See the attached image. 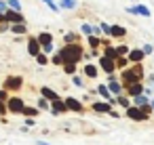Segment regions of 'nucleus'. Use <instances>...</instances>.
Segmentation results:
<instances>
[{
  "mask_svg": "<svg viewBox=\"0 0 154 145\" xmlns=\"http://www.w3.org/2000/svg\"><path fill=\"white\" fill-rule=\"evenodd\" d=\"M143 76H146L143 63H135V65H129L127 70L120 72V80H118V82L122 84V88H127V86H131V84L143 82Z\"/></svg>",
  "mask_w": 154,
  "mask_h": 145,
  "instance_id": "1",
  "label": "nucleus"
},
{
  "mask_svg": "<svg viewBox=\"0 0 154 145\" xmlns=\"http://www.w3.org/2000/svg\"><path fill=\"white\" fill-rule=\"evenodd\" d=\"M59 55H61V59H63V63H76L78 65V61L85 57V46L78 42V44H63L59 51H57Z\"/></svg>",
  "mask_w": 154,
  "mask_h": 145,
  "instance_id": "2",
  "label": "nucleus"
},
{
  "mask_svg": "<svg viewBox=\"0 0 154 145\" xmlns=\"http://www.w3.org/2000/svg\"><path fill=\"white\" fill-rule=\"evenodd\" d=\"M2 88L9 95H17L23 88V76H7L5 82H2Z\"/></svg>",
  "mask_w": 154,
  "mask_h": 145,
  "instance_id": "3",
  "label": "nucleus"
},
{
  "mask_svg": "<svg viewBox=\"0 0 154 145\" xmlns=\"http://www.w3.org/2000/svg\"><path fill=\"white\" fill-rule=\"evenodd\" d=\"M23 107H26V101H23L19 95H11V97H9V101H7V111H9V114L17 116V114L23 111Z\"/></svg>",
  "mask_w": 154,
  "mask_h": 145,
  "instance_id": "4",
  "label": "nucleus"
},
{
  "mask_svg": "<svg viewBox=\"0 0 154 145\" xmlns=\"http://www.w3.org/2000/svg\"><path fill=\"white\" fill-rule=\"evenodd\" d=\"M91 109H93L95 114H108V116H112V118H118V111H114L112 105L106 103V101H93V103H91Z\"/></svg>",
  "mask_w": 154,
  "mask_h": 145,
  "instance_id": "5",
  "label": "nucleus"
},
{
  "mask_svg": "<svg viewBox=\"0 0 154 145\" xmlns=\"http://www.w3.org/2000/svg\"><path fill=\"white\" fill-rule=\"evenodd\" d=\"M125 118H129V120H133V122H148L150 120V116H146L139 107H129V109H125Z\"/></svg>",
  "mask_w": 154,
  "mask_h": 145,
  "instance_id": "6",
  "label": "nucleus"
},
{
  "mask_svg": "<svg viewBox=\"0 0 154 145\" xmlns=\"http://www.w3.org/2000/svg\"><path fill=\"white\" fill-rule=\"evenodd\" d=\"M125 11H127L129 15H141V17H146V19H148V17H152V11H150L146 4H141V2H137V4H131V7H127Z\"/></svg>",
  "mask_w": 154,
  "mask_h": 145,
  "instance_id": "7",
  "label": "nucleus"
},
{
  "mask_svg": "<svg viewBox=\"0 0 154 145\" xmlns=\"http://www.w3.org/2000/svg\"><path fill=\"white\" fill-rule=\"evenodd\" d=\"M63 103H66L68 111H74V114H85V105H82V101H80V99H76V97H66V99H63Z\"/></svg>",
  "mask_w": 154,
  "mask_h": 145,
  "instance_id": "8",
  "label": "nucleus"
},
{
  "mask_svg": "<svg viewBox=\"0 0 154 145\" xmlns=\"http://www.w3.org/2000/svg\"><path fill=\"white\" fill-rule=\"evenodd\" d=\"M127 59H129V63H131V65H135V63H143V59H146V55H143V51H141V46H135V49H131V51H129V55H127Z\"/></svg>",
  "mask_w": 154,
  "mask_h": 145,
  "instance_id": "9",
  "label": "nucleus"
},
{
  "mask_svg": "<svg viewBox=\"0 0 154 145\" xmlns=\"http://www.w3.org/2000/svg\"><path fill=\"white\" fill-rule=\"evenodd\" d=\"M143 90H146V84L139 82V84H131V86H127V88H125V95H127L129 99H135V97L143 95Z\"/></svg>",
  "mask_w": 154,
  "mask_h": 145,
  "instance_id": "10",
  "label": "nucleus"
},
{
  "mask_svg": "<svg viewBox=\"0 0 154 145\" xmlns=\"http://www.w3.org/2000/svg\"><path fill=\"white\" fill-rule=\"evenodd\" d=\"M5 21L11 23V25H15V23H26V17H23V13H15V11L9 9L5 13Z\"/></svg>",
  "mask_w": 154,
  "mask_h": 145,
  "instance_id": "11",
  "label": "nucleus"
},
{
  "mask_svg": "<svg viewBox=\"0 0 154 145\" xmlns=\"http://www.w3.org/2000/svg\"><path fill=\"white\" fill-rule=\"evenodd\" d=\"M40 53H42V49H40L36 36H28V55L30 57H38Z\"/></svg>",
  "mask_w": 154,
  "mask_h": 145,
  "instance_id": "12",
  "label": "nucleus"
},
{
  "mask_svg": "<svg viewBox=\"0 0 154 145\" xmlns=\"http://www.w3.org/2000/svg\"><path fill=\"white\" fill-rule=\"evenodd\" d=\"M97 95L106 101V103H110V105H116V97H112V93L108 90V86L106 84H97Z\"/></svg>",
  "mask_w": 154,
  "mask_h": 145,
  "instance_id": "13",
  "label": "nucleus"
},
{
  "mask_svg": "<svg viewBox=\"0 0 154 145\" xmlns=\"http://www.w3.org/2000/svg\"><path fill=\"white\" fill-rule=\"evenodd\" d=\"M36 40H38L40 49L53 46V34H51V32H38V34H36Z\"/></svg>",
  "mask_w": 154,
  "mask_h": 145,
  "instance_id": "14",
  "label": "nucleus"
},
{
  "mask_svg": "<svg viewBox=\"0 0 154 145\" xmlns=\"http://www.w3.org/2000/svg\"><path fill=\"white\" fill-rule=\"evenodd\" d=\"M101 72H106L108 76H112L114 72H116V65H114V61H110V59H106V57H99V65H97Z\"/></svg>",
  "mask_w": 154,
  "mask_h": 145,
  "instance_id": "15",
  "label": "nucleus"
},
{
  "mask_svg": "<svg viewBox=\"0 0 154 145\" xmlns=\"http://www.w3.org/2000/svg\"><path fill=\"white\" fill-rule=\"evenodd\" d=\"M106 86H108V90L112 93V97H120V95H125V88H122V84H120L118 80H110Z\"/></svg>",
  "mask_w": 154,
  "mask_h": 145,
  "instance_id": "16",
  "label": "nucleus"
},
{
  "mask_svg": "<svg viewBox=\"0 0 154 145\" xmlns=\"http://www.w3.org/2000/svg\"><path fill=\"white\" fill-rule=\"evenodd\" d=\"M40 97L42 99H47L49 103H53V101H57V99H61L53 88H49V86H40Z\"/></svg>",
  "mask_w": 154,
  "mask_h": 145,
  "instance_id": "17",
  "label": "nucleus"
},
{
  "mask_svg": "<svg viewBox=\"0 0 154 145\" xmlns=\"http://www.w3.org/2000/svg\"><path fill=\"white\" fill-rule=\"evenodd\" d=\"M51 114H53V116H61V114H68V107H66L63 99H57V101H53V103H51Z\"/></svg>",
  "mask_w": 154,
  "mask_h": 145,
  "instance_id": "18",
  "label": "nucleus"
},
{
  "mask_svg": "<svg viewBox=\"0 0 154 145\" xmlns=\"http://www.w3.org/2000/svg\"><path fill=\"white\" fill-rule=\"evenodd\" d=\"M82 74H85L87 78H91V80H95V78L99 76V67H97L95 63H87V65L82 67Z\"/></svg>",
  "mask_w": 154,
  "mask_h": 145,
  "instance_id": "19",
  "label": "nucleus"
},
{
  "mask_svg": "<svg viewBox=\"0 0 154 145\" xmlns=\"http://www.w3.org/2000/svg\"><path fill=\"white\" fill-rule=\"evenodd\" d=\"M57 7L61 11H74L78 9V0H57Z\"/></svg>",
  "mask_w": 154,
  "mask_h": 145,
  "instance_id": "20",
  "label": "nucleus"
},
{
  "mask_svg": "<svg viewBox=\"0 0 154 145\" xmlns=\"http://www.w3.org/2000/svg\"><path fill=\"white\" fill-rule=\"evenodd\" d=\"M78 42H80V34H76V32L63 34V44H78Z\"/></svg>",
  "mask_w": 154,
  "mask_h": 145,
  "instance_id": "21",
  "label": "nucleus"
},
{
  "mask_svg": "<svg viewBox=\"0 0 154 145\" xmlns=\"http://www.w3.org/2000/svg\"><path fill=\"white\" fill-rule=\"evenodd\" d=\"M101 57H106V59H110V61H116V59H118V55H116V46L106 44V46H103V55H101Z\"/></svg>",
  "mask_w": 154,
  "mask_h": 145,
  "instance_id": "22",
  "label": "nucleus"
},
{
  "mask_svg": "<svg viewBox=\"0 0 154 145\" xmlns=\"http://www.w3.org/2000/svg\"><path fill=\"white\" fill-rule=\"evenodd\" d=\"M21 116H26V118H38L40 116V109L34 107V105H26L23 111H21Z\"/></svg>",
  "mask_w": 154,
  "mask_h": 145,
  "instance_id": "23",
  "label": "nucleus"
},
{
  "mask_svg": "<svg viewBox=\"0 0 154 145\" xmlns=\"http://www.w3.org/2000/svg\"><path fill=\"white\" fill-rule=\"evenodd\" d=\"M11 34H17V36H21V34H28V23H15V25H11V30H9Z\"/></svg>",
  "mask_w": 154,
  "mask_h": 145,
  "instance_id": "24",
  "label": "nucleus"
},
{
  "mask_svg": "<svg viewBox=\"0 0 154 145\" xmlns=\"http://www.w3.org/2000/svg\"><path fill=\"white\" fill-rule=\"evenodd\" d=\"M125 36H127V28H122V25H112L110 38H125Z\"/></svg>",
  "mask_w": 154,
  "mask_h": 145,
  "instance_id": "25",
  "label": "nucleus"
},
{
  "mask_svg": "<svg viewBox=\"0 0 154 145\" xmlns=\"http://www.w3.org/2000/svg\"><path fill=\"white\" fill-rule=\"evenodd\" d=\"M131 105H133V107H143V105H150V99H148L146 95H139V97L131 99Z\"/></svg>",
  "mask_w": 154,
  "mask_h": 145,
  "instance_id": "26",
  "label": "nucleus"
},
{
  "mask_svg": "<svg viewBox=\"0 0 154 145\" xmlns=\"http://www.w3.org/2000/svg\"><path fill=\"white\" fill-rule=\"evenodd\" d=\"M116 105H120L122 109H129L131 107V99L127 95H120V97H116Z\"/></svg>",
  "mask_w": 154,
  "mask_h": 145,
  "instance_id": "27",
  "label": "nucleus"
},
{
  "mask_svg": "<svg viewBox=\"0 0 154 145\" xmlns=\"http://www.w3.org/2000/svg\"><path fill=\"white\" fill-rule=\"evenodd\" d=\"M114 65H116V70H120V72H122V70H127L131 63H129V59H127V57H118V59L114 61Z\"/></svg>",
  "mask_w": 154,
  "mask_h": 145,
  "instance_id": "28",
  "label": "nucleus"
},
{
  "mask_svg": "<svg viewBox=\"0 0 154 145\" xmlns=\"http://www.w3.org/2000/svg\"><path fill=\"white\" fill-rule=\"evenodd\" d=\"M61 67H63V72H66L68 76H76V70H78V65H76V63H63Z\"/></svg>",
  "mask_w": 154,
  "mask_h": 145,
  "instance_id": "29",
  "label": "nucleus"
},
{
  "mask_svg": "<svg viewBox=\"0 0 154 145\" xmlns=\"http://www.w3.org/2000/svg\"><path fill=\"white\" fill-rule=\"evenodd\" d=\"M36 107H38L40 111H51V103H49L47 99H42V97L36 101Z\"/></svg>",
  "mask_w": 154,
  "mask_h": 145,
  "instance_id": "30",
  "label": "nucleus"
},
{
  "mask_svg": "<svg viewBox=\"0 0 154 145\" xmlns=\"http://www.w3.org/2000/svg\"><path fill=\"white\" fill-rule=\"evenodd\" d=\"M7 7L11 11H15V13H21V2L19 0H7Z\"/></svg>",
  "mask_w": 154,
  "mask_h": 145,
  "instance_id": "31",
  "label": "nucleus"
},
{
  "mask_svg": "<svg viewBox=\"0 0 154 145\" xmlns=\"http://www.w3.org/2000/svg\"><path fill=\"white\" fill-rule=\"evenodd\" d=\"M99 30H101V36H108V38H110V34H112V25H108L106 21H99Z\"/></svg>",
  "mask_w": 154,
  "mask_h": 145,
  "instance_id": "32",
  "label": "nucleus"
},
{
  "mask_svg": "<svg viewBox=\"0 0 154 145\" xmlns=\"http://www.w3.org/2000/svg\"><path fill=\"white\" fill-rule=\"evenodd\" d=\"M129 51H131V49H129L127 44H118V46H116V55H118V57H127Z\"/></svg>",
  "mask_w": 154,
  "mask_h": 145,
  "instance_id": "33",
  "label": "nucleus"
},
{
  "mask_svg": "<svg viewBox=\"0 0 154 145\" xmlns=\"http://www.w3.org/2000/svg\"><path fill=\"white\" fill-rule=\"evenodd\" d=\"M49 63H53V65H59V67H61V65H63V59H61V55H59V53H53V55H51V59H49Z\"/></svg>",
  "mask_w": 154,
  "mask_h": 145,
  "instance_id": "34",
  "label": "nucleus"
},
{
  "mask_svg": "<svg viewBox=\"0 0 154 145\" xmlns=\"http://www.w3.org/2000/svg\"><path fill=\"white\" fill-rule=\"evenodd\" d=\"M80 32L89 38V36H93V25H91V23H82V25H80Z\"/></svg>",
  "mask_w": 154,
  "mask_h": 145,
  "instance_id": "35",
  "label": "nucleus"
},
{
  "mask_svg": "<svg viewBox=\"0 0 154 145\" xmlns=\"http://www.w3.org/2000/svg\"><path fill=\"white\" fill-rule=\"evenodd\" d=\"M34 59H36V63H38L40 67H45V65H49V57H47L45 53H40V55H38V57H34Z\"/></svg>",
  "mask_w": 154,
  "mask_h": 145,
  "instance_id": "36",
  "label": "nucleus"
},
{
  "mask_svg": "<svg viewBox=\"0 0 154 145\" xmlns=\"http://www.w3.org/2000/svg\"><path fill=\"white\" fill-rule=\"evenodd\" d=\"M72 84L76 86V88H85V80H82V76H72Z\"/></svg>",
  "mask_w": 154,
  "mask_h": 145,
  "instance_id": "37",
  "label": "nucleus"
},
{
  "mask_svg": "<svg viewBox=\"0 0 154 145\" xmlns=\"http://www.w3.org/2000/svg\"><path fill=\"white\" fill-rule=\"evenodd\" d=\"M42 2H45V4H47V7L53 11V13H59V11H61V9L57 7V2H55V0H42Z\"/></svg>",
  "mask_w": 154,
  "mask_h": 145,
  "instance_id": "38",
  "label": "nucleus"
},
{
  "mask_svg": "<svg viewBox=\"0 0 154 145\" xmlns=\"http://www.w3.org/2000/svg\"><path fill=\"white\" fill-rule=\"evenodd\" d=\"M141 51H143V55H146V57H148V55H154V46H152V44H143V46H141Z\"/></svg>",
  "mask_w": 154,
  "mask_h": 145,
  "instance_id": "39",
  "label": "nucleus"
},
{
  "mask_svg": "<svg viewBox=\"0 0 154 145\" xmlns=\"http://www.w3.org/2000/svg\"><path fill=\"white\" fill-rule=\"evenodd\" d=\"M9 97H11V95H9L5 88H0V101H2V103H7V101H9Z\"/></svg>",
  "mask_w": 154,
  "mask_h": 145,
  "instance_id": "40",
  "label": "nucleus"
},
{
  "mask_svg": "<svg viewBox=\"0 0 154 145\" xmlns=\"http://www.w3.org/2000/svg\"><path fill=\"white\" fill-rule=\"evenodd\" d=\"M9 111H7V103H2V101H0V118H5Z\"/></svg>",
  "mask_w": 154,
  "mask_h": 145,
  "instance_id": "41",
  "label": "nucleus"
},
{
  "mask_svg": "<svg viewBox=\"0 0 154 145\" xmlns=\"http://www.w3.org/2000/svg\"><path fill=\"white\" fill-rule=\"evenodd\" d=\"M9 30H11V23H7V21L0 23V32H9Z\"/></svg>",
  "mask_w": 154,
  "mask_h": 145,
  "instance_id": "42",
  "label": "nucleus"
},
{
  "mask_svg": "<svg viewBox=\"0 0 154 145\" xmlns=\"http://www.w3.org/2000/svg\"><path fill=\"white\" fill-rule=\"evenodd\" d=\"M9 11V7H7V2H2V0H0V15H5Z\"/></svg>",
  "mask_w": 154,
  "mask_h": 145,
  "instance_id": "43",
  "label": "nucleus"
},
{
  "mask_svg": "<svg viewBox=\"0 0 154 145\" xmlns=\"http://www.w3.org/2000/svg\"><path fill=\"white\" fill-rule=\"evenodd\" d=\"M34 124H36L34 118H26V126H34Z\"/></svg>",
  "mask_w": 154,
  "mask_h": 145,
  "instance_id": "44",
  "label": "nucleus"
},
{
  "mask_svg": "<svg viewBox=\"0 0 154 145\" xmlns=\"http://www.w3.org/2000/svg\"><path fill=\"white\" fill-rule=\"evenodd\" d=\"M36 145H49L47 141H36Z\"/></svg>",
  "mask_w": 154,
  "mask_h": 145,
  "instance_id": "45",
  "label": "nucleus"
},
{
  "mask_svg": "<svg viewBox=\"0 0 154 145\" xmlns=\"http://www.w3.org/2000/svg\"><path fill=\"white\" fill-rule=\"evenodd\" d=\"M150 107H152V111H154V99H150Z\"/></svg>",
  "mask_w": 154,
  "mask_h": 145,
  "instance_id": "46",
  "label": "nucleus"
},
{
  "mask_svg": "<svg viewBox=\"0 0 154 145\" xmlns=\"http://www.w3.org/2000/svg\"><path fill=\"white\" fill-rule=\"evenodd\" d=\"M131 2H135V4H137V2H139V0H131Z\"/></svg>",
  "mask_w": 154,
  "mask_h": 145,
  "instance_id": "47",
  "label": "nucleus"
}]
</instances>
